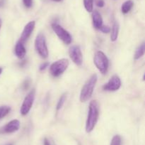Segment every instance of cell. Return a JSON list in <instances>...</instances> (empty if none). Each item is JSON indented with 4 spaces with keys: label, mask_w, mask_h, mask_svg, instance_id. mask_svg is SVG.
Segmentation results:
<instances>
[{
    "label": "cell",
    "mask_w": 145,
    "mask_h": 145,
    "mask_svg": "<svg viewBox=\"0 0 145 145\" xmlns=\"http://www.w3.org/2000/svg\"><path fill=\"white\" fill-rule=\"evenodd\" d=\"M99 105L96 100L91 101L89 104V114H88L87 119L86 122V132H92L94 127H96V123L99 119Z\"/></svg>",
    "instance_id": "1"
},
{
    "label": "cell",
    "mask_w": 145,
    "mask_h": 145,
    "mask_svg": "<svg viewBox=\"0 0 145 145\" xmlns=\"http://www.w3.org/2000/svg\"><path fill=\"white\" fill-rule=\"evenodd\" d=\"M98 76L96 74H93L91 78L86 81L82 88L80 93V101L82 102H86L91 98L93 95L95 85L97 82Z\"/></svg>",
    "instance_id": "2"
},
{
    "label": "cell",
    "mask_w": 145,
    "mask_h": 145,
    "mask_svg": "<svg viewBox=\"0 0 145 145\" xmlns=\"http://www.w3.org/2000/svg\"><path fill=\"white\" fill-rule=\"evenodd\" d=\"M93 63L97 69L102 74H106L107 72L109 66V61L104 53L100 51H97L94 55Z\"/></svg>",
    "instance_id": "3"
},
{
    "label": "cell",
    "mask_w": 145,
    "mask_h": 145,
    "mask_svg": "<svg viewBox=\"0 0 145 145\" xmlns=\"http://www.w3.org/2000/svg\"><path fill=\"white\" fill-rule=\"evenodd\" d=\"M69 61L67 58H62L54 62L50 67V72L53 77L60 76L67 69Z\"/></svg>",
    "instance_id": "4"
},
{
    "label": "cell",
    "mask_w": 145,
    "mask_h": 145,
    "mask_svg": "<svg viewBox=\"0 0 145 145\" xmlns=\"http://www.w3.org/2000/svg\"><path fill=\"white\" fill-rule=\"evenodd\" d=\"M35 48L40 56L42 58H47L49 55L46 39L44 34L40 33L36 36L35 40Z\"/></svg>",
    "instance_id": "5"
},
{
    "label": "cell",
    "mask_w": 145,
    "mask_h": 145,
    "mask_svg": "<svg viewBox=\"0 0 145 145\" xmlns=\"http://www.w3.org/2000/svg\"><path fill=\"white\" fill-rule=\"evenodd\" d=\"M52 28L56 35L57 36L58 38L64 43V44L69 45L72 43V37L70 35L67 31L62 26L59 25V24H56V23H53L52 24Z\"/></svg>",
    "instance_id": "6"
},
{
    "label": "cell",
    "mask_w": 145,
    "mask_h": 145,
    "mask_svg": "<svg viewBox=\"0 0 145 145\" xmlns=\"http://www.w3.org/2000/svg\"><path fill=\"white\" fill-rule=\"evenodd\" d=\"M35 90L33 89L30 91L28 95L24 98V100L21 107V110H20L21 114L23 116L28 115V112H30L33 105L34 100H35Z\"/></svg>",
    "instance_id": "7"
},
{
    "label": "cell",
    "mask_w": 145,
    "mask_h": 145,
    "mask_svg": "<svg viewBox=\"0 0 145 145\" xmlns=\"http://www.w3.org/2000/svg\"><path fill=\"white\" fill-rule=\"evenodd\" d=\"M69 57L78 66H81L83 63V55L79 45H72L69 50Z\"/></svg>",
    "instance_id": "8"
},
{
    "label": "cell",
    "mask_w": 145,
    "mask_h": 145,
    "mask_svg": "<svg viewBox=\"0 0 145 145\" xmlns=\"http://www.w3.org/2000/svg\"><path fill=\"white\" fill-rule=\"evenodd\" d=\"M121 86V80L118 75H114L110 78L108 82L103 86V89L106 91H116Z\"/></svg>",
    "instance_id": "9"
},
{
    "label": "cell",
    "mask_w": 145,
    "mask_h": 145,
    "mask_svg": "<svg viewBox=\"0 0 145 145\" xmlns=\"http://www.w3.org/2000/svg\"><path fill=\"white\" fill-rule=\"evenodd\" d=\"M35 21H29V22L25 26L24 30H23L22 34H21V38H20L19 39L20 42L24 44V43H25V41L29 38V37L31 36V34H32L34 28H35Z\"/></svg>",
    "instance_id": "10"
},
{
    "label": "cell",
    "mask_w": 145,
    "mask_h": 145,
    "mask_svg": "<svg viewBox=\"0 0 145 145\" xmlns=\"http://www.w3.org/2000/svg\"><path fill=\"white\" fill-rule=\"evenodd\" d=\"M20 122L18 119H13L7 124L4 127H3L0 129V133L3 134H10L14 133L19 129Z\"/></svg>",
    "instance_id": "11"
},
{
    "label": "cell",
    "mask_w": 145,
    "mask_h": 145,
    "mask_svg": "<svg viewBox=\"0 0 145 145\" xmlns=\"http://www.w3.org/2000/svg\"><path fill=\"white\" fill-rule=\"evenodd\" d=\"M92 21H93V27L96 29H100V28L103 25V18H102L101 14L98 11H93Z\"/></svg>",
    "instance_id": "12"
},
{
    "label": "cell",
    "mask_w": 145,
    "mask_h": 145,
    "mask_svg": "<svg viewBox=\"0 0 145 145\" xmlns=\"http://www.w3.org/2000/svg\"><path fill=\"white\" fill-rule=\"evenodd\" d=\"M25 53H26V50H25V46L24 44L20 42L19 41L16 43L15 46V54L18 58L22 59L25 57Z\"/></svg>",
    "instance_id": "13"
},
{
    "label": "cell",
    "mask_w": 145,
    "mask_h": 145,
    "mask_svg": "<svg viewBox=\"0 0 145 145\" xmlns=\"http://www.w3.org/2000/svg\"><path fill=\"white\" fill-rule=\"evenodd\" d=\"M119 33V25L117 22L113 24L111 29V34H110V39L112 41H116L118 39Z\"/></svg>",
    "instance_id": "14"
},
{
    "label": "cell",
    "mask_w": 145,
    "mask_h": 145,
    "mask_svg": "<svg viewBox=\"0 0 145 145\" xmlns=\"http://www.w3.org/2000/svg\"><path fill=\"white\" fill-rule=\"evenodd\" d=\"M133 5H134V3L132 0H127L125 1L121 7V11L123 14H127L132 9Z\"/></svg>",
    "instance_id": "15"
},
{
    "label": "cell",
    "mask_w": 145,
    "mask_h": 145,
    "mask_svg": "<svg viewBox=\"0 0 145 145\" xmlns=\"http://www.w3.org/2000/svg\"><path fill=\"white\" fill-rule=\"evenodd\" d=\"M144 51H145V44L144 43H142L138 48L136 49L135 53L134 55V58L135 60H138L140 59V58L144 55Z\"/></svg>",
    "instance_id": "16"
},
{
    "label": "cell",
    "mask_w": 145,
    "mask_h": 145,
    "mask_svg": "<svg viewBox=\"0 0 145 145\" xmlns=\"http://www.w3.org/2000/svg\"><path fill=\"white\" fill-rule=\"evenodd\" d=\"M11 111V107L8 106H0V119L7 116Z\"/></svg>",
    "instance_id": "17"
},
{
    "label": "cell",
    "mask_w": 145,
    "mask_h": 145,
    "mask_svg": "<svg viewBox=\"0 0 145 145\" xmlns=\"http://www.w3.org/2000/svg\"><path fill=\"white\" fill-rule=\"evenodd\" d=\"M84 5L85 9L88 12L93 11V0H84Z\"/></svg>",
    "instance_id": "18"
},
{
    "label": "cell",
    "mask_w": 145,
    "mask_h": 145,
    "mask_svg": "<svg viewBox=\"0 0 145 145\" xmlns=\"http://www.w3.org/2000/svg\"><path fill=\"white\" fill-rule=\"evenodd\" d=\"M66 99H67L66 94H63V95L60 97V98H59V100H58L57 104V107H56L57 110V111L59 110V109L62 107V106H63L64 104H65V101H66Z\"/></svg>",
    "instance_id": "19"
},
{
    "label": "cell",
    "mask_w": 145,
    "mask_h": 145,
    "mask_svg": "<svg viewBox=\"0 0 145 145\" xmlns=\"http://www.w3.org/2000/svg\"><path fill=\"white\" fill-rule=\"evenodd\" d=\"M110 145H121V137L120 135H115L113 136Z\"/></svg>",
    "instance_id": "20"
},
{
    "label": "cell",
    "mask_w": 145,
    "mask_h": 145,
    "mask_svg": "<svg viewBox=\"0 0 145 145\" xmlns=\"http://www.w3.org/2000/svg\"><path fill=\"white\" fill-rule=\"evenodd\" d=\"M100 30L104 34H108L110 31V28L108 26H103L102 25V26L100 28Z\"/></svg>",
    "instance_id": "21"
},
{
    "label": "cell",
    "mask_w": 145,
    "mask_h": 145,
    "mask_svg": "<svg viewBox=\"0 0 145 145\" xmlns=\"http://www.w3.org/2000/svg\"><path fill=\"white\" fill-rule=\"evenodd\" d=\"M23 2H24V4L25 5V7L30 8L32 6L33 0H23Z\"/></svg>",
    "instance_id": "22"
},
{
    "label": "cell",
    "mask_w": 145,
    "mask_h": 145,
    "mask_svg": "<svg viewBox=\"0 0 145 145\" xmlns=\"http://www.w3.org/2000/svg\"><path fill=\"white\" fill-rule=\"evenodd\" d=\"M48 66H49V63H48V62H45V63H43L41 64L40 66V68H39L40 71H44V70L46 69V68H48Z\"/></svg>",
    "instance_id": "23"
},
{
    "label": "cell",
    "mask_w": 145,
    "mask_h": 145,
    "mask_svg": "<svg viewBox=\"0 0 145 145\" xmlns=\"http://www.w3.org/2000/svg\"><path fill=\"white\" fill-rule=\"evenodd\" d=\"M104 4L105 3L103 0H98V1H96V5L99 7H103V6H104Z\"/></svg>",
    "instance_id": "24"
},
{
    "label": "cell",
    "mask_w": 145,
    "mask_h": 145,
    "mask_svg": "<svg viewBox=\"0 0 145 145\" xmlns=\"http://www.w3.org/2000/svg\"><path fill=\"white\" fill-rule=\"evenodd\" d=\"M44 145H50V142L48 141V139H47V138H45V139H44Z\"/></svg>",
    "instance_id": "25"
},
{
    "label": "cell",
    "mask_w": 145,
    "mask_h": 145,
    "mask_svg": "<svg viewBox=\"0 0 145 145\" xmlns=\"http://www.w3.org/2000/svg\"><path fill=\"white\" fill-rule=\"evenodd\" d=\"M1 72H2V68H0V75H1Z\"/></svg>",
    "instance_id": "26"
},
{
    "label": "cell",
    "mask_w": 145,
    "mask_h": 145,
    "mask_svg": "<svg viewBox=\"0 0 145 145\" xmlns=\"http://www.w3.org/2000/svg\"><path fill=\"white\" fill-rule=\"evenodd\" d=\"M1 20L0 19V28H1Z\"/></svg>",
    "instance_id": "27"
},
{
    "label": "cell",
    "mask_w": 145,
    "mask_h": 145,
    "mask_svg": "<svg viewBox=\"0 0 145 145\" xmlns=\"http://www.w3.org/2000/svg\"><path fill=\"white\" fill-rule=\"evenodd\" d=\"M53 1H60L61 0H53Z\"/></svg>",
    "instance_id": "28"
},
{
    "label": "cell",
    "mask_w": 145,
    "mask_h": 145,
    "mask_svg": "<svg viewBox=\"0 0 145 145\" xmlns=\"http://www.w3.org/2000/svg\"><path fill=\"white\" fill-rule=\"evenodd\" d=\"M10 145H11V144H10Z\"/></svg>",
    "instance_id": "29"
}]
</instances>
